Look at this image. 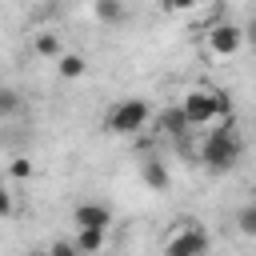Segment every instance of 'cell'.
I'll use <instances>...</instances> for the list:
<instances>
[{"mask_svg": "<svg viewBox=\"0 0 256 256\" xmlns=\"http://www.w3.org/2000/svg\"><path fill=\"white\" fill-rule=\"evenodd\" d=\"M32 52H36V56H44V60H56V56L64 52V44H60V36H56V32H40V36L32 40Z\"/></svg>", "mask_w": 256, "mask_h": 256, "instance_id": "obj_12", "label": "cell"}, {"mask_svg": "<svg viewBox=\"0 0 256 256\" xmlns=\"http://www.w3.org/2000/svg\"><path fill=\"white\" fill-rule=\"evenodd\" d=\"M140 180H144L148 188L164 192V188H168V168H164L160 160H140Z\"/></svg>", "mask_w": 256, "mask_h": 256, "instance_id": "obj_11", "label": "cell"}, {"mask_svg": "<svg viewBox=\"0 0 256 256\" xmlns=\"http://www.w3.org/2000/svg\"><path fill=\"white\" fill-rule=\"evenodd\" d=\"M12 212H16V200H12V192L0 184V220H8Z\"/></svg>", "mask_w": 256, "mask_h": 256, "instance_id": "obj_16", "label": "cell"}, {"mask_svg": "<svg viewBox=\"0 0 256 256\" xmlns=\"http://www.w3.org/2000/svg\"><path fill=\"white\" fill-rule=\"evenodd\" d=\"M152 120H156V132H160V136H172V140H184V132H192V128H188V120H184V112H180V104L160 108Z\"/></svg>", "mask_w": 256, "mask_h": 256, "instance_id": "obj_7", "label": "cell"}, {"mask_svg": "<svg viewBox=\"0 0 256 256\" xmlns=\"http://www.w3.org/2000/svg\"><path fill=\"white\" fill-rule=\"evenodd\" d=\"M160 248L168 256H204L212 248V240H208V232H204L200 220H176L168 228V236L160 240Z\"/></svg>", "mask_w": 256, "mask_h": 256, "instance_id": "obj_3", "label": "cell"}, {"mask_svg": "<svg viewBox=\"0 0 256 256\" xmlns=\"http://www.w3.org/2000/svg\"><path fill=\"white\" fill-rule=\"evenodd\" d=\"M8 172H12V180H32V160H24V156H16V160L8 164Z\"/></svg>", "mask_w": 256, "mask_h": 256, "instance_id": "obj_15", "label": "cell"}, {"mask_svg": "<svg viewBox=\"0 0 256 256\" xmlns=\"http://www.w3.org/2000/svg\"><path fill=\"white\" fill-rule=\"evenodd\" d=\"M72 228H112V208L100 200H80L72 208Z\"/></svg>", "mask_w": 256, "mask_h": 256, "instance_id": "obj_6", "label": "cell"}, {"mask_svg": "<svg viewBox=\"0 0 256 256\" xmlns=\"http://www.w3.org/2000/svg\"><path fill=\"white\" fill-rule=\"evenodd\" d=\"M196 4H200V0H160L164 12H192Z\"/></svg>", "mask_w": 256, "mask_h": 256, "instance_id": "obj_17", "label": "cell"}, {"mask_svg": "<svg viewBox=\"0 0 256 256\" xmlns=\"http://www.w3.org/2000/svg\"><path fill=\"white\" fill-rule=\"evenodd\" d=\"M20 112V92L16 88H0V116H16Z\"/></svg>", "mask_w": 256, "mask_h": 256, "instance_id": "obj_14", "label": "cell"}, {"mask_svg": "<svg viewBox=\"0 0 256 256\" xmlns=\"http://www.w3.org/2000/svg\"><path fill=\"white\" fill-rule=\"evenodd\" d=\"M236 228H240L244 236H256V204H244V208H240V216H236Z\"/></svg>", "mask_w": 256, "mask_h": 256, "instance_id": "obj_13", "label": "cell"}, {"mask_svg": "<svg viewBox=\"0 0 256 256\" xmlns=\"http://www.w3.org/2000/svg\"><path fill=\"white\" fill-rule=\"evenodd\" d=\"M148 124H152V104L148 100H136V96L112 104L108 116H104V132H112V136H136Z\"/></svg>", "mask_w": 256, "mask_h": 256, "instance_id": "obj_2", "label": "cell"}, {"mask_svg": "<svg viewBox=\"0 0 256 256\" xmlns=\"http://www.w3.org/2000/svg\"><path fill=\"white\" fill-rule=\"evenodd\" d=\"M240 156H244V140L232 128V120H224V128H212L200 144V160L208 172H232L240 164Z\"/></svg>", "mask_w": 256, "mask_h": 256, "instance_id": "obj_1", "label": "cell"}, {"mask_svg": "<svg viewBox=\"0 0 256 256\" xmlns=\"http://www.w3.org/2000/svg\"><path fill=\"white\" fill-rule=\"evenodd\" d=\"M52 64H56V72H60L64 80H80V76L88 72V60H84L80 52H60Z\"/></svg>", "mask_w": 256, "mask_h": 256, "instance_id": "obj_9", "label": "cell"}, {"mask_svg": "<svg viewBox=\"0 0 256 256\" xmlns=\"http://www.w3.org/2000/svg\"><path fill=\"white\" fill-rule=\"evenodd\" d=\"M240 44H244V28L240 24H212L208 28V52L212 56H236L240 52Z\"/></svg>", "mask_w": 256, "mask_h": 256, "instance_id": "obj_5", "label": "cell"}, {"mask_svg": "<svg viewBox=\"0 0 256 256\" xmlns=\"http://www.w3.org/2000/svg\"><path fill=\"white\" fill-rule=\"evenodd\" d=\"M48 252H60V256H72L76 248H72V240H52V244H48Z\"/></svg>", "mask_w": 256, "mask_h": 256, "instance_id": "obj_18", "label": "cell"}, {"mask_svg": "<svg viewBox=\"0 0 256 256\" xmlns=\"http://www.w3.org/2000/svg\"><path fill=\"white\" fill-rule=\"evenodd\" d=\"M104 244H108V232L104 228H76V240H72L76 252H100Z\"/></svg>", "mask_w": 256, "mask_h": 256, "instance_id": "obj_10", "label": "cell"}, {"mask_svg": "<svg viewBox=\"0 0 256 256\" xmlns=\"http://www.w3.org/2000/svg\"><path fill=\"white\" fill-rule=\"evenodd\" d=\"M180 112H184L188 128H208V124L216 120V100H212V88H192V92H184Z\"/></svg>", "mask_w": 256, "mask_h": 256, "instance_id": "obj_4", "label": "cell"}, {"mask_svg": "<svg viewBox=\"0 0 256 256\" xmlns=\"http://www.w3.org/2000/svg\"><path fill=\"white\" fill-rule=\"evenodd\" d=\"M92 12H96V20L108 24V28H116V24L128 20V4H124V0H92Z\"/></svg>", "mask_w": 256, "mask_h": 256, "instance_id": "obj_8", "label": "cell"}]
</instances>
